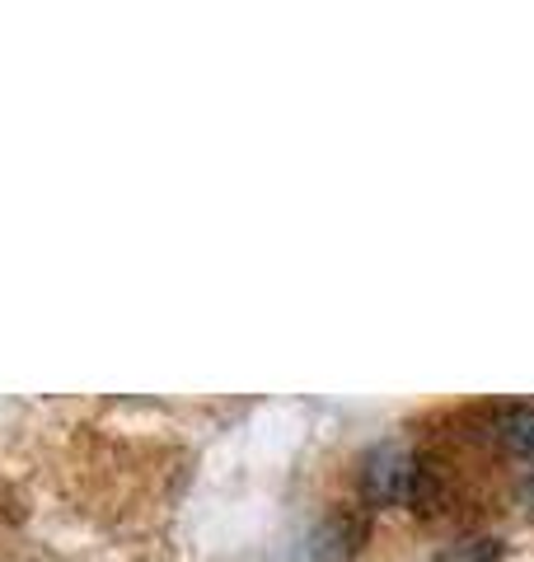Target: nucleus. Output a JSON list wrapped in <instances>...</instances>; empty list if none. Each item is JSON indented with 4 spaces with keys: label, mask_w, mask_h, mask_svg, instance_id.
<instances>
[{
    "label": "nucleus",
    "mask_w": 534,
    "mask_h": 562,
    "mask_svg": "<svg viewBox=\"0 0 534 562\" xmlns=\"http://www.w3.org/2000/svg\"><path fill=\"white\" fill-rule=\"evenodd\" d=\"M422 479V469L418 460L408 450L399 446H385L370 454V469H366V492L376 502H403V497H413V487Z\"/></svg>",
    "instance_id": "f257e3e1"
},
{
    "label": "nucleus",
    "mask_w": 534,
    "mask_h": 562,
    "mask_svg": "<svg viewBox=\"0 0 534 562\" xmlns=\"http://www.w3.org/2000/svg\"><path fill=\"white\" fill-rule=\"evenodd\" d=\"M497 436H502L507 450L534 460V408H507L502 417H497Z\"/></svg>",
    "instance_id": "f03ea898"
}]
</instances>
